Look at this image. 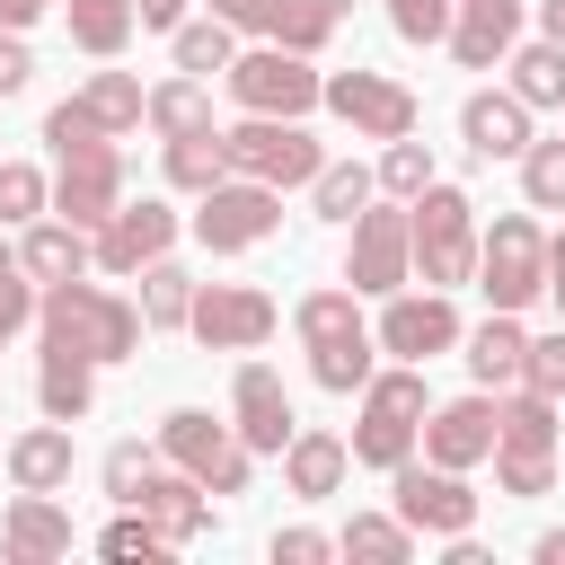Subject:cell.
<instances>
[{
  "label": "cell",
  "instance_id": "cell-1",
  "mask_svg": "<svg viewBox=\"0 0 565 565\" xmlns=\"http://www.w3.org/2000/svg\"><path fill=\"white\" fill-rule=\"evenodd\" d=\"M35 327H44V344H71V353H88V362H132V353H141V335H150L141 300H124V291L88 282V274L44 282Z\"/></svg>",
  "mask_w": 565,
  "mask_h": 565
},
{
  "label": "cell",
  "instance_id": "cell-2",
  "mask_svg": "<svg viewBox=\"0 0 565 565\" xmlns=\"http://www.w3.org/2000/svg\"><path fill=\"white\" fill-rule=\"evenodd\" d=\"M291 327H300V344H309V380L335 388V397H362L371 344H380V335L362 327V291H300Z\"/></svg>",
  "mask_w": 565,
  "mask_h": 565
},
{
  "label": "cell",
  "instance_id": "cell-3",
  "mask_svg": "<svg viewBox=\"0 0 565 565\" xmlns=\"http://www.w3.org/2000/svg\"><path fill=\"white\" fill-rule=\"evenodd\" d=\"M424 415H433V397H424V362L371 371V380H362V415H353V459L380 468V477L406 468L415 441H424Z\"/></svg>",
  "mask_w": 565,
  "mask_h": 565
},
{
  "label": "cell",
  "instance_id": "cell-4",
  "mask_svg": "<svg viewBox=\"0 0 565 565\" xmlns=\"http://www.w3.org/2000/svg\"><path fill=\"white\" fill-rule=\"evenodd\" d=\"M406 221H415V282H433V291L477 282V203H468L459 185L433 177V185L406 203Z\"/></svg>",
  "mask_w": 565,
  "mask_h": 565
},
{
  "label": "cell",
  "instance_id": "cell-5",
  "mask_svg": "<svg viewBox=\"0 0 565 565\" xmlns=\"http://www.w3.org/2000/svg\"><path fill=\"white\" fill-rule=\"evenodd\" d=\"M494 486L521 503L556 486V397H539V388L494 397Z\"/></svg>",
  "mask_w": 565,
  "mask_h": 565
},
{
  "label": "cell",
  "instance_id": "cell-6",
  "mask_svg": "<svg viewBox=\"0 0 565 565\" xmlns=\"http://www.w3.org/2000/svg\"><path fill=\"white\" fill-rule=\"evenodd\" d=\"M221 150H230V177H265V185H282V194L327 168V150L309 141L300 115H238V124L221 132Z\"/></svg>",
  "mask_w": 565,
  "mask_h": 565
},
{
  "label": "cell",
  "instance_id": "cell-7",
  "mask_svg": "<svg viewBox=\"0 0 565 565\" xmlns=\"http://www.w3.org/2000/svg\"><path fill=\"white\" fill-rule=\"evenodd\" d=\"M221 79H230V97H238L247 115H309V106H327L318 53H291V44H256V53H238Z\"/></svg>",
  "mask_w": 565,
  "mask_h": 565
},
{
  "label": "cell",
  "instance_id": "cell-8",
  "mask_svg": "<svg viewBox=\"0 0 565 565\" xmlns=\"http://www.w3.org/2000/svg\"><path fill=\"white\" fill-rule=\"evenodd\" d=\"M477 291L494 309H530L547 291V230L530 212H503L494 230H477Z\"/></svg>",
  "mask_w": 565,
  "mask_h": 565
},
{
  "label": "cell",
  "instance_id": "cell-9",
  "mask_svg": "<svg viewBox=\"0 0 565 565\" xmlns=\"http://www.w3.org/2000/svg\"><path fill=\"white\" fill-rule=\"evenodd\" d=\"M274 230H282V185H265V177H221L212 194H194V238L212 256H247Z\"/></svg>",
  "mask_w": 565,
  "mask_h": 565
},
{
  "label": "cell",
  "instance_id": "cell-10",
  "mask_svg": "<svg viewBox=\"0 0 565 565\" xmlns=\"http://www.w3.org/2000/svg\"><path fill=\"white\" fill-rule=\"evenodd\" d=\"M159 459L168 468H185V477H203L212 494H247V441H238V424H221V415H203V406H177L168 424H159Z\"/></svg>",
  "mask_w": 565,
  "mask_h": 565
},
{
  "label": "cell",
  "instance_id": "cell-11",
  "mask_svg": "<svg viewBox=\"0 0 565 565\" xmlns=\"http://www.w3.org/2000/svg\"><path fill=\"white\" fill-rule=\"evenodd\" d=\"M344 282L371 291V300H388V291L415 282V221H406V203H362V212H353Z\"/></svg>",
  "mask_w": 565,
  "mask_h": 565
},
{
  "label": "cell",
  "instance_id": "cell-12",
  "mask_svg": "<svg viewBox=\"0 0 565 565\" xmlns=\"http://www.w3.org/2000/svg\"><path fill=\"white\" fill-rule=\"evenodd\" d=\"M388 494H397V521L415 539H459L477 530V494H468V468H441V459H406L388 468Z\"/></svg>",
  "mask_w": 565,
  "mask_h": 565
},
{
  "label": "cell",
  "instance_id": "cell-13",
  "mask_svg": "<svg viewBox=\"0 0 565 565\" xmlns=\"http://www.w3.org/2000/svg\"><path fill=\"white\" fill-rule=\"evenodd\" d=\"M274 327H282L274 291H256V282H194V318H185L194 344H212V353H256Z\"/></svg>",
  "mask_w": 565,
  "mask_h": 565
},
{
  "label": "cell",
  "instance_id": "cell-14",
  "mask_svg": "<svg viewBox=\"0 0 565 565\" xmlns=\"http://www.w3.org/2000/svg\"><path fill=\"white\" fill-rule=\"evenodd\" d=\"M327 106L362 132V141H406L415 132V88L406 79H388V71H327Z\"/></svg>",
  "mask_w": 565,
  "mask_h": 565
},
{
  "label": "cell",
  "instance_id": "cell-15",
  "mask_svg": "<svg viewBox=\"0 0 565 565\" xmlns=\"http://www.w3.org/2000/svg\"><path fill=\"white\" fill-rule=\"evenodd\" d=\"M380 353H397V362H433V353H450V344H468V327H459V309H450V291H388V309H380Z\"/></svg>",
  "mask_w": 565,
  "mask_h": 565
},
{
  "label": "cell",
  "instance_id": "cell-16",
  "mask_svg": "<svg viewBox=\"0 0 565 565\" xmlns=\"http://www.w3.org/2000/svg\"><path fill=\"white\" fill-rule=\"evenodd\" d=\"M168 247H177V212H168L159 194L115 203V212L97 221V274H141V265L168 256Z\"/></svg>",
  "mask_w": 565,
  "mask_h": 565
},
{
  "label": "cell",
  "instance_id": "cell-17",
  "mask_svg": "<svg viewBox=\"0 0 565 565\" xmlns=\"http://www.w3.org/2000/svg\"><path fill=\"white\" fill-rule=\"evenodd\" d=\"M115 203H124V150H115V141L71 150V159H62V177H53V212H62V221H79V230H97Z\"/></svg>",
  "mask_w": 565,
  "mask_h": 565
},
{
  "label": "cell",
  "instance_id": "cell-18",
  "mask_svg": "<svg viewBox=\"0 0 565 565\" xmlns=\"http://www.w3.org/2000/svg\"><path fill=\"white\" fill-rule=\"evenodd\" d=\"M230 424H238V441H247V450H274V459H282V441L300 433V424H291L282 380H274L265 362H238V380H230Z\"/></svg>",
  "mask_w": 565,
  "mask_h": 565
},
{
  "label": "cell",
  "instance_id": "cell-19",
  "mask_svg": "<svg viewBox=\"0 0 565 565\" xmlns=\"http://www.w3.org/2000/svg\"><path fill=\"white\" fill-rule=\"evenodd\" d=\"M424 459H441V468H477V459H494V388L433 406V415H424Z\"/></svg>",
  "mask_w": 565,
  "mask_h": 565
},
{
  "label": "cell",
  "instance_id": "cell-20",
  "mask_svg": "<svg viewBox=\"0 0 565 565\" xmlns=\"http://www.w3.org/2000/svg\"><path fill=\"white\" fill-rule=\"evenodd\" d=\"M132 503L168 530V547H194V539L212 530V486H203V477H185V468H168V459L141 477V494H132Z\"/></svg>",
  "mask_w": 565,
  "mask_h": 565
},
{
  "label": "cell",
  "instance_id": "cell-21",
  "mask_svg": "<svg viewBox=\"0 0 565 565\" xmlns=\"http://www.w3.org/2000/svg\"><path fill=\"white\" fill-rule=\"evenodd\" d=\"M18 265H26L35 282H71V274H88V265H97V230H79V221L44 212V221H26V230H18Z\"/></svg>",
  "mask_w": 565,
  "mask_h": 565
},
{
  "label": "cell",
  "instance_id": "cell-22",
  "mask_svg": "<svg viewBox=\"0 0 565 565\" xmlns=\"http://www.w3.org/2000/svg\"><path fill=\"white\" fill-rule=\"evenodd\" d=\"M0 556H9V565H53V556H71V512H62L53 494H18V503L0 512Z\"/></svg>",
  "mask_w": 565,
  "mask_h": 565
},
{
  "label": "cell",
  "instance_id": "cell-23",
  "mask_svg": "<svg viewBox=\"0 0 565 565\" xmlns=\"http://www.w3.org/2000/svg\"><path fill=\"white\" fill-rule=\"evenodd\" d=\"M459 141H468L477 159H521V150H530V106H521L512 88H477V97L459 106Z\"/></svg>",
  "mask_w": 565,
  "mask_h": 565
},
{
  "label": "cell",
  "instance_id": "cell-24",
  "mask_svg": "<svg viewBox=\"0 0 565 565\" xmlns=\"http://www.w3.org/2000/svg\"><path fill=\"white\" fill-rule=\"evenodd\" d=\"M0 459H9V486H18V494H62V486H71V424L44 415V424H26Z\"/></svg>",
  "mask_w": 565,
  "mask_h": 565
},
{
  "label": "cell",
  "instance_id": "cell-25",
  "mask_svg": "<svg viewBox=\"0 0 565 565\" xmlns=\"http://www.w3.org/2000/svg\"><path fill=\"white\" fill-rule=\"evenodd\" d=\"M512 35H521V0H459V18H450L459 71H503Z\"/></svg>",
  "mask_w": 565,
  "mask_h": 565
},
{
  "label": "cell",
  "instance_id": "cell-26",
  "mask_svg": "<svg viewBox=\"0 0 565 565\" xmlns=\"http://www.w3.org/2000/svg\"><path fill=\"white\" fill-rule=\"evenodd\" d=\"M521 362H530L521 309H494L486 327H468V371H477V388H521Z\"/></svg>",
  "mask_w": 565,
  "mask_h": 565
},
{
  "label": "cell",
  "instance_id": "cell-27",
  "mask_svg": "<svg viewBox=\"0 0 565 565\" xmlns=\"http://www.w3.org/2000/svg\"><path fill=\"white\" fill-rule=\"evenodd\" d=\"M35 406L62 415V424H79V415L97 406V362L71 353V344H44V353H35Z\"/></svg>",
  "mask_w": 565,
  "mask_h": 565
},
{
  "label": "cell",
  "instance_id": "cell-28",
  "mask_svg": "<svg viewBox=\"0 0 565 565\" xmlns=\"http://www.w3.org/2000/svg\"><path fill=\"white\" fill-rule=\"evenodd\" d=\"M344 468H353V441H335V433H291L282 441V477H291L300 503H327L344 486Z\"/></svg>",
  "mask_w": 565,
  "mask_h": 565
},
{
  "label": "cell",
  "instance_id": "cell-29",
  "mask_svg": "<svg viewBox=\"0 0 565 565\" xmlns=\"http://www.w3.org/2000/svg\"><path fill=\"white\" fill-rule=\"evenodd\" d=\"M159 141H185V132H212V88L194 79V71H177V79H159L150 88V115H141Z\"/></svg>",
  "mask_w": 565,
  "mask_h": 565
},
{
  "label": "cell",
  "instance_id": "cell-30",
  "mask_svg": "<svg viewBox=\"0 0 565 565\" xmlns=\"http://www.w3.org/2000/svg\"><path fill=\"white\" fill-rule=\"evenodd\" d=\"M132 282H141V318H150V335H177V327L194 318V274H185L177 256H150Z\"/></svg>",
  "mask_w": 565,
  "mask_h": 565
},
{
  "label": "cell",
  "instance_id": "cell-31",
  "mask_svg": "<svg viewBox=\"0 0 565 565\" xmlns=\"http://www.w3.org/2000/svg\"><path fill=\"white\" fill-rule=\"evenodd\" d=\"M62 18H71V44L97 53V62H115V53L132 44V26H141L132 0H62Z\"/></svg>",
  "mask_w": 565,
  "mask_h": 565
},
{
  "label": "cell",
  "instance_id": "cell-32",
  "mask_svg": "<svg viewBox=\"0 0 565 565\" xmlns=\"http://www.w3.org/2000/svg\"><path fill=\"white\" fill-rule=\"evenodd\" d=\"M371 185H380V168H362V159H327V168L309 177V212L335 221V230H353V212L371 203Z\"/></svg>",
  "mask_w": 565,
  "mask_h": 565
},
{
  "label": "cell",
  "instance_id": "cell-33",
  "mask_svg": "<svg viewBox=\"0 0 565 565\" xmlns=\"http://www.w3.org/2000/svg\"><path fill=\"white\" fill-rule=\"evenodd\" d=\"M79 106H88V115H97V124H106V132L124 141V132H132V124L150 115V88H141L132 71H88V88H79Z\"/></svg>",
  "mask_w": 565,
  "mask_h": 565
},
{
  "label": "cell",
  "instance_id": "cell-34",
  "mask_svg": "<svg viewBox=\"0 0 565 565\" xmlns=\"http://www.w3.org/2000/svg\"><path fill=\"white\" fill-rule=\"evenodd\" d=\"M159 150H168V185H177V194H212V185L230 177L221 124H212V132H185V141H159Z\"/></svg>",
  "mask_w": 565,
  "mask_h": 565
},
{
  "label": "cell",
  "instance_id": "cell-35",
  "mask_svg": "<svg viewBox=\"0 0 565 565\" xmlns=\"http://www.w3.org/2000/svg\"><path fill=\"white\" fill-rule=\"evenodd\" d=\"M335 556H371V565H406V556H415V530H406L397 512H353V521L335 530Z\"/></svg>",
  "mask_w": 565,
  "mask_h": 565
},
{
  "label": "cell",
  "instance_id": "cell-36",
  "mask_svg": "<svg viewBox=\"0 0 565 565\" xmlns=\"http://www.w3.org/2000/svg\"><path fill=\"white\" fill-rule=\"evenodd\" d=\"M503 71H512V97L521 106H565V44H521V53H503Z\"/></svg>",
  "mask_w": 565,
  "mask_h": 565
},
{
  "label": "cell",
  "instance_id": "cell-37",
  "mask_svg": "<svg viewBox=\"0 0 565 565\" xmlns=\"http://www.w3.org/2000/svg\"><path fill=\"white\" fill-rule=\"evenodd\" d=\"M53 212V177L35 159H0V230H26Z\"/></svg>",
  "mask_w": 565,
  "mask_h": 565
},
{
  "label": "cell",
  "instance_id": "cell-38",
  "mask_svg": "<svg viewBox=\"0 0 565 565\" xmlns=\"http://www.w3.org/2000/svg\"><path fill=\"white\" fill-rule=\"evenodd\" d=\"M97 556H115V565H132V556H141V565H150V556H177V547H168V530H159L141 503H124V512L97 530Z\"/></svg>",
  "mask_w": 565,
  "mask_h": 565
},
{
  "label": "cell",
  "instance_id": "cell-39",
  "mask_svg": "<svg viewBox=\"0 0 565 565\" xmlns=\"http://www.w3.org/2000/svg\"><path fill=\"white\" fill-rule=\"evenodd\" d=\"M230 35H238L230 18H194V26H177V71H194V79L230 71V62H238V44H230Z\"/></svg>",
  "mask_w": 565,
  "mask_h": 565
},
{
  "label": "cell",
  "instance_id": "cell-40",
  "mask_svg": "<svg viewBox=\"0 0 565 565\" xmlns=\"http://www.w3.org/2000/svg\"><path fill=\"white\" fill-rule=\"evenodd\" d=\"M521 194H530V212H565V132L521 150Z\"/></svg>",
  "mask_w": 565,
  "mask_h": 565
},
{
  "label": "cell",
  "instance_id": "cell-41",
  "mask_svg": "<svg viewBox=\"0 0 565 565\" xmlns=\"http://www.w3.org/2000/svg\"><path fill=\"white\" fill-rule=\"evenodd\" d=\"M327 35H335V18H327L318 0H274V26H265V44H291V53H327Z\"/></svg>",
  "mask_w": 565,
  "mask_h": 565
},
{
  "label": "cell",
  "instance_id": "cell-42",
  "mask_svg": "<svg viewBox=\"0 0 565 565\" xmlns=\"http://www.w3.org/2000/svg\"><path fill=\"white\" fill-rule=\"evenodd\" d=\"M380 185L397 194V203H415L424 185H433V150L406 132V141H380Z\"/></svg>",
  "mask_w": 565,
  "mask_h": 565
},
{
  "label": "cell",
  "instance_id": "cell-43",
  "mask_svg": "<svg viewBox=\"0 0 565 565\" xmlns=\"http://www.w3.org/2000/svg\"><path fill=\"white\" fill-rule=\"evenodd\" d=\"M44 141H53V159H71V150H97V141H115V132H106L79 97H62V106L44 115Z\"/></svg>",
  "mask_w": 565,
  "mask_h": 565
},
{
  "label": "cell",
  "instance_id": "cell-44",
  "mask_svg": "<svg viewBox=\"0 0 565 565\" xmlns=\"http://www.w3.org/2000/svg\"><path fill=\"white\" fill-rule=\"evenodd\" d=\"M450 0H388V26L406 35V44H450Z\"/></svg>",
  "mask_w": 565,
  "mask_h": 565
},
{
  "label": "cell",
  "instance_id": "cell-45",
  "mask_svg": "<svg viewBox=\"0 0 565 565\" xmlns=\"http://www.w3.org/2000/svg\"><path fill=\"white\" fill-rule=\"evenodd\" d=\"M150 468H159V450H141V441H115V450H106V468H97V477H106V494H115V503H132V494H141V477H150Z\"/></svg>",
  "mask_w": 565,
  "mask_h": 565
},
{
  "label": "cell",
  "instance_id": "cell-46",
  "mask_svg": "<svg viewBox=\"0 0 565 565\" xmlns=\"http://www.w3.org/2000/svg\"><path fill=\"white\" fill-rule=\"evenodd\" d=\"M521 388H539V397H565V327H556V335H530Z\"/></svg>",
  "mask_w": 565,
  "mask_h": 565
},
{
  "label": "cell",
  "instance_id": "cell-47",
  "mask_svg": "<svg viewBox=\"0 0 565 565\" xmlns=\"http://www.w3.org/2000/svg\"><path fill=\"white\" fill-rule=\"evenodd\" d=\"M35 300H44V282H35L26 265H9V274H0V344H9V335L35 318Z\"/></svg>",
  "mask_w": 565,
  "mask_h": 565
},
{
  "label": "cell",
  "instance_id": "cell-48",
  "mask_svg": "<svg viewBox=\"0 0 565 565\" xmlns=\"http://www.w3.org/2000/svg\"><path fill=\"white\" fill-rule=\"evenodd\" d=\"M335 539L327 530H274V565H327Z\"/></svg>",
  "mask_w": 565,
  "mask_h": 565
},
{
  "label": "cell",
  "instance_id": "cell-49",
  "mask_svg": "<svg viewBox=\"0 0 565 565\" xmlns=\"http://www.w3.org/2000/svg\"><path fill=\"white\" fill-rule=\"evenodd\" d=\"M35 79V53H26V35L18 26H0V97H18Z\"/></svg>",
  "mask_w": 565,
  "mask_h": 565
},
{
  "label": "cell",
  "instance_id": "cell-50",
  "mask_svg": "<svg viewBox=\"0 0 565 565\" xmlns=\"http://www.w3.org/2000/svg\"><path fill=\"white\" fill-rule=\"evenodd\" d=\"M212 18H230V26H247V35H265L274 26V0H203Z\"/></svg>",
  "mask_w": 565,
  "mask_h": 565
},
{
  "label": "cell",
  "instance_id": "cell-51",
  "mask_svg": "<svg viewBox=\"0 0 565 565\" xmlns=\"http://www.w3.org/2000/svg\"><path fill=\"white\" fill-rule=\"evenodd\" d=\"M141 9V35H177L185 26V0H132Z\"/></svg>",
  "mask_w": 565,
  "mask_h": 565
},
{
  "label": "cell",
  "instance_id": "cell-52",
  "mask_svg": "<svg viewBox=\"0 0 565 565\" xmlns=\"http://www.w3.org/2000/svg\"><path fill=\"white\" fill-rule=\"evenodd\" d=\"M547 291H556V318H565V230L547 238Z\"/></svg>",
  "mask_w": 565,
  "mask_h": 565
},
{
  "label": "cell",
  "instance_id": "cell-53",
  "mask_svg": "<svg viewBox=\"0 0 565 565\" xmlns=\"http://www.w3.org/2000/svg\"><path fill=\"white\" fill-rule=\"evenodd\" d=\"M44 9H53V0H0V26H35Z\"/></svg>",
  "mask_w": 565,
  "mask_h": 565
},
{
  "label": "cell",
  "instance_id": "cell-54",
  "mask_svg": "<svg viewBox=\"0 0 565 565\" xmlns=\"http://www.w3.org/2000/svg\"><path fill=\"white\" fill-rule=\"evenodd\" d=\"M539 35H547V44H565V0H539Z\"/></svg>",
  "mask_w": 565,
  "mask_h": 565
},
{
  "label": "cell",
  "instance_id": "cell-55",
  "mask_svg": "<svg viewBox=\"0 0 565 565\" xmlns=\"http://www.w3.org/2000/svg\"><path fill=\"white\" fill-rule=\"evenodd\" d=\"M539 565H565V530H539V547H530Z\"/></svg>",
  "mask_w": 565,
  "mask_h": 565
},
{
  "label": "cell",
  "instance_id": "cell-56",
  "mask_svg": "<svg viewBox=\"0 0 565 565\" xmlns=\"http://www.w3.org/2000/svg\"><path fill=\"white\" fill-rule=\"evenodd\" d=\"M318 9H327V18H335V26H344V9H353V0H318Z\"/></svg>",
  "mask_w": 565,
  "mask_h": 565
},
{
  "label": "cell",
  "instance_id": "cell-57",
  "mask_svg": "<svg viewBox=\"0 0 565 565\" xmlns=\"http://www.w3.org/2000/svg\"><path fill=\"white\" fill-rule=\"evenodd\" d=\"M9 265H18V247H9V238H0V274H9Z\"/></svg>",
  "mask_w": 565,
  "mask_h": 565
},
{
  "label": "cell",
  "instance_id": "cell-58",
  "mask_svg": "<svg viewBox=\"0 0 565 565\" xmlns=\"http://www.w3.org/2000/svg\"><path fill=\"white\" fill-rule=\"evenodd\" d=\"M450 9H459V0H450Z\"/></svg>",
  "mask_w": 565,
  "mask_h": 565
}]
</instances>
